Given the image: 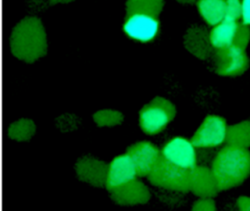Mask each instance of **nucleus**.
<instances>
[{"label": "nucleus", "instance_id": "obj_10", "mask_svg": "<svg viewBox=\"0 0 250 211\" xmlns=\"http://www.w3.org/2000/svg\"><path fill=\"white\" fill-rule=\"evenodd\" d=\"M238 23L237 21L223 20L210 32V42L215 49L228 48L233 45Z\"/></svg>", "mask_w": 250, "mask_h": 211}, {"label": "nucleus", "instance_id": "obj_1", "mask_svg": "<svg viewBox=\"0 0 250 211\" xmlns=\"http://www.w3.org/2000/svg\"><path fill=\"white\" fill-rule=\"evenodd\" d=\"M212 173L219 190L241 184L250 174V152L242 147H225L215 158Z\"/></svg>", "mask_w": 250, "mask_h": 211}, {"label": "nucleus", "instance_id": "obj_12", "mask_svg": "<svg viewBox=\"0 0 250 211\" xmlns=\"http://www.w3.org/2000/svg\"><path fill=\"white\" fill-rule=\"evenodd\" d=\"M138 6L134 14H146L152 17H157L163 7V0H135Z\"/></svg>", "mask_w": 250, "mask_h": 211}, {"label": "nucleus", "instance_id": "obj_15", "mask_svg": "<svg viewBox=\"0 0 250 211\" xmlns=\"http://www.w3.org/2000/svg\"><path fill=\"white\" fill-rule=\"evenodd\" d=\"M243 23L250 25V0H242Z\"/></svg>", "mask_w": 250, "mask_h": 211}, {"label": "nucleus", "instance_id": "obj_3", "mask_svg": "<svg viewBox=\"0 0 250 211\" xmlns=\"http://www.w3.org/2000/svg\"><path fill=\"white\" fill-rule=\"evenodd\" d=\"M175 114L174 106L167 100L157 97L140 111V127L147 134H157L165 128Z\"/></svg>", "mask_w": 250, "mask_h": 211}, {"label": "nucleus", "instance_id": "obj_13", "mask_svg": "<svg viewBox=\"0 0 250 211\" xmlns=\"http://www.w3.org/2000/svg\"><path fill=\"white\" fill-rule=\"evenodd\" d=\"M242 18V3L240 0H226L224 20L237 21Z\"/></svg>", "mask_w": 250, "mask_h": 211}, {"label": "nucleus", "instance_id": "obj_11", "mask_svg": "<svg viewBox=\"0 0 250 211\" xmlns=\"http://www.w3.org/2000/svg\"><path fill=\"white\" fill-rule=\"evenodd\" d=\"M226 0H199V11L207 23L216 26L225 19Z\"/></svg>", "mask_w": 250, "mask_h": 211}, {"label": "nucleus", "instance_id": "obj_5", "mask_svg": "<svg viewBox=\"0 0 250 211\" xmlns=\"http://www.w3.org/2000/svg\"><path fill=\"white\" fill-rule=\"evenodd\" d=\"M226 136V122L218 116H208L194 133L191 142L196 148H211L221 145Z\"/></svg>", "mask_w": 250, "mask_h": 211}, {"label": "nucleus", "instance_id": "obj_2", "mask_svg": "<svg viewBox=\"0 0 250 211\" xmlns=\"http://www.w3.org/2000/svg\"><path fill=\"white\" fill-rule=\"evenodd\" d=\"M193 169L180 167L165 158L162 152L148 175L152 184L178 191H187L191 187Z\"/></svg>", "mask_w": 250, "mask_h": 211}, {"label": "nucleus", "instance_id": "obj_7", "mask_svg": "<svg viewBox=\"0 0 250 211\" xmlns=\"http://www.w3.org/2000/svg\"><path fill=\"white\" fill-rule=\"evenodd\" d=\"M194 147L187 139L177 137L165 145L162 154L171 162L180 167L194 169L196 164Z\"/></svg>", "mask_w": 250, "mask_h": 211}, {"label": "nucleus", "instance_id": "obj_8", "mask_svg": "<svg viewBox=\"0 0 250 211\" xmlns=\"http://www.w3.org/2000/svg\"><path fill=\"white\" fill-rule=\"evenodd\" d=\"M137 175L135 167L128 154L116 157L109 165L106 189L114 190L133 181Z\"/></svg>", "mask_w": 250, "mask_h": 211}, {"label": "nucleus", "instance_id": "obj_16", "mask_svg": "<svg viewBox=\"0 0 250 211\" xmlns=\"http://www.w3.org/2000/svg\"><path fill=\"white\" fill-rule=\"evenodd\" d=\"M179 2L184 3V4H192V3L196 2L197 0H177Z\"/></svg>", "mask_w": 250, "mask_h": 211}, {"label": "nucleus", "instance_id": "obj_9", "mask_svg": "<svg viewBox=\"0 0 250 211\" xmlns=\"http://www.w3.org/2000/svg\"><path fill=\"white\" fill-rule=\"evenodd\" d=\"M124 30L133 39L147 42L156 37L159 22L156 18L146 14H134L127 19Z\"/></svg>", "mask_w": 250, "mask_h": 211}, {"label": "nucleus", "instance_id": "obj_14", "mask_svg": "<svg viewBox=\"0 0 250 211\" xmlns=\"http://www.w3.org/2000/svg\"><path fill=\"white\" fill-rule=\"evenodd\" d=\"M250 30L249 29L248 25L244 24L243 23H238L233 45L241 47L244 49L250 41Z\"/></svg>", "mask_w": 250, "mask_h": 211}, {"label": "nucleus", "instance_id": "obj_6", "mask_svg": "<svg viewBox=\"0 0 250 211\" xmlns=\"http://www.w3.org/2000/svg\"><path fill=\"white\" fill-rule=\"evenodd\" d=\"M126 153L131 158L139 177L148 176L161 155L159 149L154 145L146 141L131 145L128 148Z\"/></svg>", "mask_w": 250, "mask_h": 211}, {"label": "nucleus", "instance_id": "obj_4", "mask_svg": "<svg viewBox=\"0 0 250 211\" xmlns=\"http://www.w3.org/2000/svg\"><path fill=\"white\" fill-rule=\"evenodd\" d=\"M216 72L222 76L241 74L248 67V58L244 48L232 45L228 48L216 49Z\"/></svg>", "mask_w": 250, "mask_h": 211}]
</instances>
